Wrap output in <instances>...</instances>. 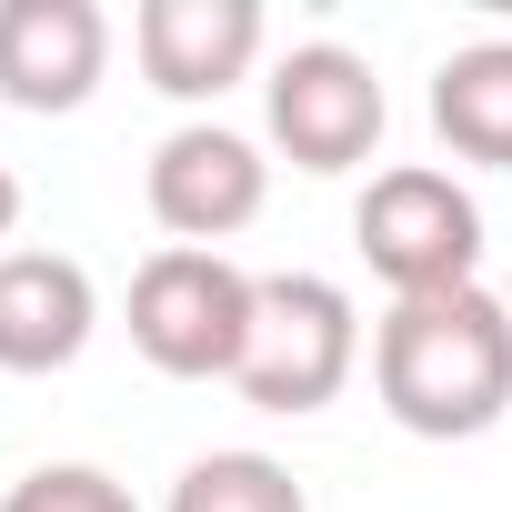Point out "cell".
I'll return each instance as SVG.
<instances>
[{
	"label": "cell",
	"mask_w": 512,
	"mask_h": 512,
	"mask_svg": "<svg viewBox=\"0 0 512 512\" xmlns=\"http://www.w3.org/2000/svg\"><path fill=\"white\" fill-rule=\"evenodd\" d=\"M372 382H382V412L422 442L492 432L512 412V302H492L482 282L392 302V322L372 342Z\"/></svg>",
	"instance_id": "6da1fadb"
},
{
	"label": "cell",
	"mask_w": 512,
	"mask_h": 512,
	"mask_svg": "<svg viewBox=\"0 0 512 512\" xmlns=\"http://www.w3.org/2000/svg\"><path fill=\"white\" fill-rule=\"evenodd\" d=\"M251 302H262V282H251L241 262L171 241V251H151V262L131 272V342L171 382H221V372H241Z\"/></svg>",
	"instance_id": "7a4b0ae2"
},
{
	"label": "cell",
	"mask_w": 512,
	"mask_h": 512,
	"mask_svg": "<svg viewBox=\"0 0 512 512\" xmlns=\"http://www.w3.org/2000/svg\"><path fill=\"white\" fill-rule=\"evenodd\" d=\"M352 352H362L352 292L322 282V272H272L262 302H251V342H241L231 382H241L251 412H322L352 382Z\"/></svg>",
	"instance_id": "3957f363"
},
{
	"label": "cell",
	"mask_w": 512,
	"mask_h": 512,
	"mask_svg": "<svg viewBox=\"0 0 512 512\" xmlns=\"http://www.w3.org/2000/svg\"><path fill=\"white\" fill-rule=\"evenodd\" d=\"M352 241H362V262H372L402 302L462 292V282L482 272V211H472V191H462L452 171H432V161L382 171V181L362 191V211H352Z\"/></svg>",
	"instance_id": "277c9868"
},
{
	"label": "cell",
	"mask_w": 512,
	"mask_h": 512,
	"mask_svg": "<svg viewBox=\"0 0 512 512\" xmlns=\"http://www.w3.org/2000/svg\"><path fill=\"white\" fill-rule=\"evenodd\" d=\"M262 201H272V161L251 151L241 131H221V121H191V131H171L151 151V221L181 251H211V241L251 231Z\"/></svg>",
	"instance_id": "5b68a950"
},
{
	"label": "cell",
	"mask_w": 512,
	"mask_h": 512,
	"mask_svg": "<svg viewBox=\"0 0 512 512\" xmlns=\"http://www.w3.org/2000/svg\"><path fill=\"white\" fill-rule=\"evenodd\" d=\"M272 141L292 151V171H352L382 141V81L362 51L312 41L272 71Z\"/></svg>",
	"instance_id": "8992f818"
},
{
	"label": "cell",
	"mask_w": 512,
	"mask_h": 512,
	"mask_svg": "<svg viewBox=\"0 0 512 512\" xmlns=\"http://www.w3.org/2000/svg\"><path fill=\"white\" fill-rule=\"evenodd\" d=\"M111 71L101 0H0V101L11 111H81Z\"/></svg>",
	"instance_id": "52a82bcc"
},
{
	"label": "cell",
	"mask_w": 512,
	"mask_h": 512,
	"mask_svg": "<svg viewBox=\"0 0 512 512\" xmlns=\"http://www.w3.org/2000/svg\"><path fill=\"white\" fill-rule=\"evenodd\" d=\"M141 71L171 101H221L251 61H262V0H141Z\"/></svg>",
	"instance_id": "ba28073f"
},
{
	"label": "cell",
	"mask_w": 512,
	"mask_h": 512,
	"mask_svg": "<svg viewBox=\"0 0 512 512\" xmlns=\"http://www.w3.org/2000/svg\"><path fill=\"white\" fill-rule=\"evenodd\" d=\"M101 302L71 251H0V372H71Z\"/></svg>",
	"instance_id": "9c48e42d"
},
{
	"label": "cell",
	"mask_w": 512,
	"mask_h": 512,
	"mask_svg": "<svg viewBox=\"0 0 512 512\" xmlns=\"http://www.w3.org/2000/svg\"><path fill=\"white\" fill-rule=\"evenodd\" d=\"M432 131L462 161L512 171V41H472L432 71Z\"/></svg>",
	"instance_id": "30bf717a"
},
{
	"label": "cell",
	"mask_w": 512,
	"mask_h": 512,
	"mask_svg": "<svg viewBox=\"0 0 512 512\" xmlns=\"http://www.w3.org/2000/svg\"><path fill=\"white\" fill-rule=\"evenodd\" d=\"M171 512H312V502L272 452H201L171 482Z\"/></svg>",
	"instance_id": "8fae6325"
},
{
	"label": "cell",
	"mask_w": 512,
	"mask_h": 512,
	"mask_svg": "<svg viewBox=\"0 0 512 512\" xmlns=\"http://www.w3.org/2000/svg\"><path fill=\"white\" fill-rule=\"evenodd\" d=\"M0 512H141L101 462H41V472H21L11 482V502Z\"/></svg>",
	"instance_id": "7c38bea8"
},
{
	"label": "cell",
	"mask_w": 512,
	"mask_h": 512,
	"mask_svg": "<svg viewBox=\"0 0 512 512\" xmlns=\"http://www.w3.org/2000/svg\"><path fill=\"white\" fill-rule=\"evenodd\" d=\"M11 221H21V181L0 171V241H11Z\"/></svg>",
	"instance_id": "4fadbf2b"
}]
</instances>
